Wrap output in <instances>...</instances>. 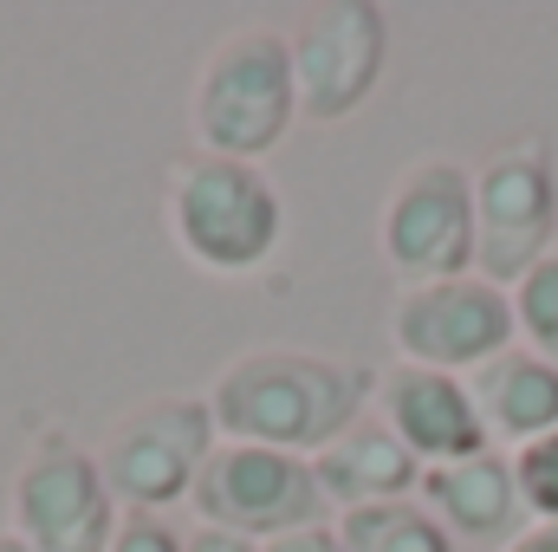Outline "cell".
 Segmentation results:
<instances>
[{
    "label": "cell",
    "instance_id": "1",
    "mask_svg": "<svg viewBox=\"0 0 558 552\" xmlns=\"http://www.w3.org/2000/svg\"><path fill=\"white\" fill-rule=\"evenodd\" d=\"M377 397L371 364H344L299 345H254L228 358L208 384V410L221 442H260L286 455H318L344 429L364 422V404Z\"/></svg>",
    "mask_w": 558,
    "mask_h": 552
},
{
    "label": "cell",
    "instance_id": "2",
    "mask_svg": "<svg viewBox=\"0 0 558 552\" xmlns=\"http://www.w3.org/2000/svg\"><path fill=\"white\" fill-rule=\"evenodd\" d=\"M299 118V85H292V39L279 26H241L228 33L189 98V124L202 156H234V163H267Z\"/></svg>",
    "mask_w": 558,
    "mask_h": 552
},
{
    "label": "cell",
    "instance_id": "3",
    "mask_svg": "<svg viewBox=\"0 0 558 552\" xmlns=\"http://www.w3.org/2000/svg\"><path fill=\"white\" fill-rule=\"evenodd\" d=\"M162 215H169V241L182 248V261L221 279L267 267L286 235L279 182L260 163H234V156H189L169 176Z\"/></svg>",
    "mask_w": 558,
    "mask_h": 552
},
{
    "label": "cell",
    "instance_id": "4",
    "mask_svg": "<svg viewBox=\"0 0 558 552\" xmlns=\"http://www.w3.org/2000/svg\"><path fill=\"white\" fill-rule=\"evenodd\" d=\"M215 442H221V429H215L208 397L175 391V397H149L118 416L111 435L98 442V468L124 514H169L175 501L195 494Z\"/></svg>",
    "mask_w": 558,
    "mask_h": 552
},
{
    "label": "cell",
    "instance_id": "5",
    "mask_svg": "<svg viewBox=\"0 0 558 552\" xmlns=\"http://www.w3.org/2000/svg\"><path fill=\"white\" fill-rule=\"evenodd\" d=\"M189 507L202 514V527L241 533L254 547H274L299 527H325L331 501L312 475V455H286L260 442H215Z\"/></svg>",
    "mask_w": 558,
    "mask_h": 552
},
{
    "label": "cell",
    "instance_id": "6",
    "mask_svg": "<svg viewBox=\"0 0 558 552\" xmlns=\"http://www.w3.org/2000/svg\"><path fill=\"white\" fill-rule=\"evenodd\" d=\"M558 235V169L546 137H520L474 169V274L520 286Z\"/></svg>",
    "mask_w": 558,
    "mask_h": 552
},
{
    "label": "cell",
    "instance_id": "7",
    "mask_svg": "<svg viewBox=\"0 0 558 552\" xmlns=\"http://www.w3.org/2000/svg\"><path fill=\"white\" fill-rule=\"evenodd\" d=\"M118 520L124 507L105 488L98 455L65 429H46L13 475V533L33 552H111Z\"/></svg>",
    "mask_w": 558,
    "mask_h": 552
},
{
    "label": "cell",
    "instance_id": "8",
    "mask_svg": "<svg viewBox=\"0 0 558 552\" xmlns=\"http://www.w3.org/2000/svg\"><path fill=\"white\" fill-rule=\"evenodd\" d=\"M377 241L403 286L474 274V169L448 156L410 163L377 215Z\"/></svg>",
    "mask_w": 558,
    "mask_h": 552
},
{
    "label": "cell",
    "instance_id": "9",
    "mask_svg": "<svg viewBox=\"0 0 558 552\" xmlns=\"http://www.w3.org/2000/svg\"><path fill=\"white\" fill-rule=\"evenodd\" d=\"M390 338H397L403 364L474 377L487 358H500L513 345V292L481 274L403 286V299L390 312Z\"/></svg>",
    "mask_w": 558,
    "mask_h": 552
},
{
    "label": "cell",
    "instance_id": "10",
    "mask_svg": "<svg viewBox=\"0 0 558 552\" xmlns=\"http://www.w3.org/2000/svg\"><path fill=\"white\" fill-rule=\"evenodd\" d=\"M292 85H299V118L338 124L351 118L390 59V20L371 0H325L312 7L292 33Z\"/></svg>",
    "mask_w": 558,
    "mask_h": 552
},
{
    "label": "cell",
    "instance_id": "11",
    "mask_svg": "<svg viewBox=\"0 0 558 552\" xmlns=\"http://www.w3.org/2000/svg\"><path fill=\"white\" fill-rule=\"evenodd\" d=\"M377 416L384 429L416 455L422 468H441V461H468L487 442L481 410L468 397V377H448V371H422V364H390L377 377Z\"/></svg>",
    "mask_w": 558,
    "mask_h": 552
},
{
    "label": "cell",
    "instance_id": "12",
    "mask_svg": "<svg viewBox=\"0 0 558 552\" xmlns=\"http://www.w3.org/2000/svg\"><path fill=\"white\" fill-rule=\"evenodd\" d=\"M312 475H318V488H325V501L338 514L377 507V501H410L422 488V461L384 429V416H364L331 448H318L312 455Z\"/></svg>",
    "mask_w": 558,
    "mask_h": 552
},
{
    "label": "cell",
    "instance_id": "13",
    "mask_svg": "<svg viewBox=\"0 0 558 552\" xmlns=\"http://www.w3.org/2000/svg\"><path fill=\"white\" fill-rule=\"evenodd\" d=\"M422 507L454 533V540H507L520 520V481L500 448H481L468 461L422 468Z\"/></svg>",
    "mask_w": 558,
    "mask_h": 552
},
{
    "label": "cell",
    "instance_id": "14",
    "mask_svg": "<svg viewBox=\"0 0 558 552\" xmlns=\"http://www.w3.org/2000/svg\"><path fill=\"white\" fill-rule=\"evenodd\" d=\"M468 397L481 410L487 442L526 448V442H539V435L558 429V371L539 351H526V345H507L500 358H487L468 377Z\"/></svg>",
    "mask_w": 558,
    "mask_h": 552
},
{
    "label": "cell",
    "instance_id": "15",
    "mask_svg": "<svg viewBox=\"0 0 558 552\" xmlns=\"http://www.w3.org/2000/svg\"><path fill=\"white\" fill-rule=\"evenodd\" d=\"M338 540L351 552H454L461 540L422 507V501H377V507H351L331 520Z\"/></svg>",
    "mask_w": 558,
    "mask_h": 552
},
{
    "label": "cell",
    "instance_id": "16",
    "mask_svg": "<svg viewBox=\"0 0 558 552\" xmlns=\"http://www.w3.org/2000/svg\"><path fill=\"white\" fill-rule=\"evenodd\" d=\"M513 332L558 371V248L513 286Z\"/></svg>",
    "mask_w": 558,
    "mask_h": 552
},
{
    "label": "cell",
    "instance_id": "17",
    "mask_svg": "<svg viewBox=\"0 0 558 552\" xmlns=\"http://www.w3.org/2000/svg\"><path fill=\"white\" fill-rule=\"evenodd\" d=\"M513 481H520V507L533 520H558V429L513 448Z\"/></svg>",
    "mask_w": 558,
    "mask_h": 552
},
{
    "label": "cell",
    "instance_id": "18",
    "mask_svg": "<svg viewBox=\"0 0 558 552\" xmlns=\"http://www.w3.org/2000/svg\"><path fill=\"white\" fill-rule=\"evenodd\" d=\"M111 552H189V533H175L169 514H124L111 533Z\"/></svg>",
    "mask_w": 558,
    "mask_h": 552
},
{
    "label": "cell",
    "instance_id": "19",
    "mask_svg": "<svg viewBox=\"0 0 558 552\" xmlns=\"http://www.w3.org/2000/svg\"><path fill=\"white\" fill-rule=\"evenodd\" d=\"M260 552H351L344 540H338V527L325 520V527H299V533H286V540H274V547Z\"/></svg>",
    "mask_w": 558,
    "mask_h": 552
},
{
    "label": "cell",
    "instance_id": "20",
    "mask_svg": "<svg viewBox=\"0 0 558 552\" xmlns=\"http://www.w3.org/2000/svg\"><path fill=\"white\" fill-rule=\"evenodd\" d=\"M189 552H260V547L241 540V533H221V527H195L189 533Z\"/></svg>",
    "mask_w": 558,
    "mask_h": 552
},
{
    "label": "cell",
    "instance_id": "21",
    "mask_svg": "<svg viewBox=\"0 0 558 552\" xmlns=\"http://www.w3.org/2000/svg\"><path fill=\"white\" fill-rule=\"evenodd\" d=\"M507 552H558V520H533L526 533H513Z\"/></svg>",
    "mask_w": 558,
    "mask_h": 552
},
{
    "label": "cell",
    "instance_id": "22",
    "mask_svg": "<svg viewBox=\"0 0 558 552\" xmlns=\"http://www.w3.org/2000/svg\"><path fill=\"white\" fill-rule=\"evenodd\" d=\"M0 552H33V547H26V540H20L13 527H0Z\"/></svg>",
    "mask_w": 558,
    "mask_h": 552
}]
</instances>
